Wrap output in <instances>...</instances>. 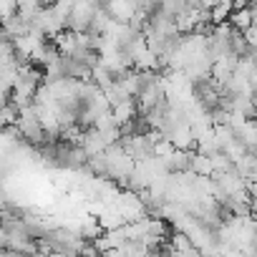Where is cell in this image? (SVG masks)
<instances>
[{"instance_id": "7a4b0ae2", "label": "cell", "mask_w": 257, "mask_h": 257, "mask_svg": "<svg viewBox=\"0 0 257 257\" xmlns=\"http://www.w3.org/2000/svg\"><path fill=\"white\" fill-rule=\"evenodd\" d=\"M113 204L118 207V212L123 214V219H126V222L144 217V209H147V202H144L134 189H128V192H123V194H116Z\"/></svg>"}, {"instance_id": "277c9868", "label": "cell", "mask_w": 257, "mask_h": 257, "mask_svg": "<svg viewBox=\"0 0 257 257\" xmlns=\"http://www.w3.org/2000/svg\"><path fill=\"white\" fill-rule=\"evenodd\" d=\"M167 249L169 252H182V254H199V247H197V242L192 239L189 232H177Z\"/></svg>"}, {"instance_id": "3957f363", "label": "cell", "mask_w": 257, "mask_h": 257, "mask_svg": "<svg viewBox=\"0 0 257 257\" xmlns=\"http://www.w3.org/2000/svg\"><path fill=\"white\" fill-rule=\"evenodd\" d=\"M111 111H113V118H116V123H118V126H123V123H128V121H134V118H137L139 103H137V98L132 96V98L121 101L118 106H113Z\"/></svg>"}, {"instance_id": "5b68a950", "label": "cell", "mask_w": 257, "mask_h": 257, "mask_svg": "<svg viewBox=\"0 0 257 257\" xmlns=\"http://www.w3.org/2000/svg\"><path fill=\"white\" fill-rule=\"evenodd\" d=\"M18 113H21V108H18L13 101H8L6 106H0V128L13 126V123L18 121Z\"/></svg>"}, {"instance_id": "8992f818", "label": "cell", "mask_w": 257, "mask_h": 257, "mask_svg": "<svg viewBox=\"0 0 257 257\" xmlns=\"http://www.w3.org/2000/svg\"><path fill=\"white\" fill-rule=\"evenodd\" d=\"M229 18H232V26H234V28H239V31H244V28H249V26H252L249 8H237V11H234V16H229Z\"/></svg>"}, {"instance_id": "52a82bcc", "label": "cell", "mask_w": 257, "mask_h": 257, "mask_svg": "<svg viewBox=\"0 0 257 257\" xmlns=\"http://www.w3.org/2000/svg\"><path fill=\"white\" fill-rule=\"evenodd\" d=\"M252 0H234V8H247Z\"/></svg>"}, {"instance_id": "6da1fadb", "label": "cell", "mask_w": 257, "mask_h": 257, "mask_svg": "<svg viewBox=\"0 0 257 257\" xmlns=\"http://www.w3.org/2000/svg\"><path fill=\"white\" fill-rule=\"evenodd\" d=\"M96 11H98V8H93L88 0H73L71 13H68V21H66V28H71L73 33H83V31H88V26H91Z\"/></svg>"}]
</instances>
